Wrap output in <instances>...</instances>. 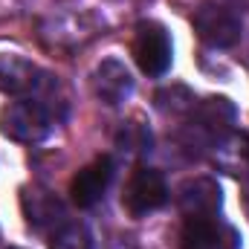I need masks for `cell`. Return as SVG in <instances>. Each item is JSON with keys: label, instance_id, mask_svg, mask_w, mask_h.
<instances>
[{"label": "cell", "instance_id": "cell-1", "mask_svg": "<svg viewBox=\"0 0 249 249\" xmlns=\"http://www.w3.org/2000/svg\"><path fill=\"white\" fill-rule=\"evenodd\" d=\"M191 23H194V32L200 35V41L214 47V50H229L244 35L241 18L232 9H226L220 3H212V0H206V3H200L194 9Z\"/></svg>", "mask_w": 249, "mask_h": 249}, {"label": "cell", "instance_id": "cell-2", "mask_svg": "<svg viewBox=\"0 0 249 249\" xmlns=\"http://www.w3.org/2000/svg\"><path fill=\"white\" fill-rule=\"evenodd\" d=\"M165 203H168V183H165L162 171L139 165L127 177L122 191V206L127 209L130 217H145Z\"/></svg>", "mask_w": 249, "mask_h": 249}, {"label": "cell", "instance_id": "cell-3", "mask_svg": "<svg viewBox=\"0 0 249 249\" xmlns=\"http://www.w3.org/2000/svg\"><path fill=\"white\" fill-rule=\"evenodd\" d=\"M50 127L53 122L47 107L35 99H18L0 116V130L15 142H41L50 133Z\"/></svg>", "mask_w": 249, "mask_h": 249}, {"label": "cell", "instance_id": "cell-4", "mask_svg": "<svg viewBox=\"0 0 249 249\" xmlns=\"http://www.w3.org/2000/svg\"><path fill=\"white\" fill-rule=\"evenodd\" d=\"M171 38L165 26L154 20H142L133 35V58L145 75H165L171 67Z\"/></svg>", "mask_w": 249, "mask_h": 249}, {"label": "cell", "instance_id": "cell-5", "mask_svg": "<svg viewBox=\"0 0 249 249\" xmlns=\"http://www.w3.org/2000/svg\"><path fill=\"white\" fill-rule=\"evenodd\" d=\"M110 180H113V160H110V157H96L90 165H84V168L72 177V183H70V197H72V203H75L78 209L96 206V203L105 197Z\"/></svg>", "mask_w": 249, "mask_h": 249}, {"label": "cell", "instance_id": "cell-6", "mask_svg": "<svg viewBox=\"0 0 249 249\" xmlns=\"http://www.w3.org/2000/svg\"><path fill=\"white\" fill-rule=\"evenodd\" d=\"M133 90V78L119 58H105L93 72V93L105 105H122Z\"/></svg>", "mask_w": 249, "mask_h": 249}, {"label": "cell", "instance_id": "cell-7", "mask_svg": "<svg viewBox=\"0 0 249 249\" xmlns=\"http://www.w3.org/2000/svg\"><path fill=\"white\" fill-rule=\"evenodd\" d=\"M41 70L29 58L23 55H15V53H6L0 55V93H9V96H26L32 90L41 87Z\"/></svg>", "mask_w": 249, "mask_h": 249}, {"label": "cell", "instance_id": "cell-8", "mask_svg": "<svg viewBox=\"0 0 249 249\" xmlns=\"http://www.w3.org/2000/svg\"><path fill=\"white\" fill-rule=\"evenodd\" d=\"M180 249H223L220 226L212 217H188L180 232Z\"/></svg>", "mask_w": 249, "mask_h": 249}, {"label": "cell", "instance_id": "cell-9", "mask_svg": "<svg viewBox=\"0 0 249 249\" xmlns=\"http://www.w3.org/2000/svg\"><path fill=\"white\" fill-rule=\"evenodd\" d=\"M50 249H96V244H93V238H90V232H87L84 223L70 220V223H61L53 232Z\"/></svg>", "mask_w": 249, "mask_h": 249}]
</instances>
